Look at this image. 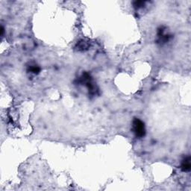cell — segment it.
Returning <instances> with one entry per match:
<instances>
[{"label":"cell","instance_id":"cell-1","mask_svg":"<svg viewBox=\"0 0 191 191\" xmlns=\"http://www.w3.org/2000/svg\"><path fill=\"white\" fill-rule=\"evenodd\" d=\"M132 125L134 133L135 134L137 137H143L145 136V135H146V128H145V124L142 120L135 118L133 120Z\"/></svg>","mask_w":191,"mask_h":191},{"label":"cell","instance_id":"cell-2","mask_svg":"<svg viewBox=\"0 0 191 191\" xmlns=\"http://www.w3.org/2000/svg\"><path fill=\"white\" fill-rule=\"evenodd\" d=\"M165 28L164 27H161L158 29V41L160 43H167L170 40L171 35L169 34L166 33L165 32Z\"/></svg>","mask_w":191,"mask_h":191},{"label":"cell","instance_id":"cell-3","mask_svg":"<svg viewBox=\"0 0 191 191\" xmlns=\"http://www.w3.org/2000/svg\"><path fill=\"white\" fill-rule=\"evenodd\" d=\"M181 169L183 172H189L191 169V164H190V158L187 157L183 160L181 163Z\"/></svg>","mask_w":191,"mask_h":191},{"label":"cell","instance_id":"cell-4","mask_svg":"<svg viewBox=\"0 0 191 191\" xmlns=\"http://www.w3.org/2000/svg\"><path fill=\"white\" fill-rule=\"evenodd\" d=\"M28 71L31 73L37 75L41 72V67L37 64H30L28 67Z\"/></svg>","mask_w":191,"mask_h":191},{"label":"cell","instance_id":"cell-5","mask_svg":"<svg viewBox=\"0 0 191 191\" xmlns=\"http://www.w3.org/2000/svg\"><path fill=\"white\" fill-rule=\"evenodd\" d=\"M145 3H146V2L136 1L134 2V6L136 7V8H140V7H142L143 6H144Z\"/></svg>","mask_w":191,"mask_h":191}]
</instances>
